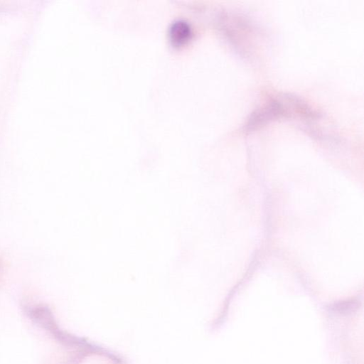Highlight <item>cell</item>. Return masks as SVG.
Listing matches in <instances>:
<instances>
[{
    "label": "cell",
    "instance_id": "obj_1",
    "mask_svg": "<svg viewBox=\"0 0 364 364\" xmlns=\"http://www.w3.org/2000/svg\"><path fill=\"white\" fill-rule=\"evenodd\" d=\"M190 29L184 22H178L173 25L172 33L173 39L176 41H183L189 35Z\"/></svg>",
    "mask_w": 364,
    "mask_h": 364
}]
</instances>
